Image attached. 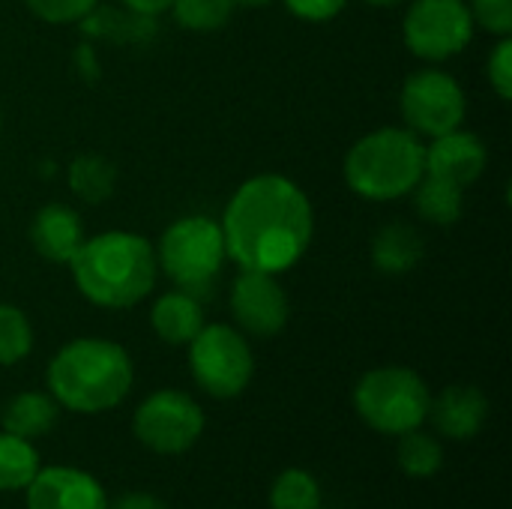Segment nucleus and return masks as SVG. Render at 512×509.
I'll return each instance as SVG.
<instances>
[{
  "label": "nucleus",
  "mask_w": 512,
  "mask_h": 509,
  "mask_svg": "<svg viewBox=\"0 0 512 509\" xmlns=\"http://www.w3.org/2000/svg\"><path fill=\"white\" fill-rule=\"evenodd\" d=\"M30 351H33V327L27 315L12 303H0V366H15Z\"/></svg>",
  "instance_id": "obj_25"
},
{
  "label": "nucleus",
  "mask_w": 512,
  "mask_h": 509,
  "mask_svg": "<svg viewBox=\"0 0 512 509\" xmlns=\"http://www.w3.org/2000/svg\"><path fill=\"white\" fill-rule=\"evenodd\" d=\"M66 267L81 297L99 309H129L141 303L159 276L150 240L132 231H105L90 240L84 237Z\"/></svg>",
  "instance_id": "obj_2"
},
{
  "label": "nucleus",
  "mask_w": 512,
  "mask_h": 509,
  "mask_svg": "<svg viewBox=\"0 0 512 509\" xmlns=\"http://www.w3.org/2000/svg\"><path fill=\"white\" fill-rule=\"evenodd\" d=\"M399 468L411 477V480H429L441 471L444 465V447L438 444V438L414 429V432H405L399 435Z\"/></svg>",
  "instance_id": "obj_22"
},
{
  "label": "nucleus",
  "mask_w": 512,
  "mask_h": 509,
  "mask_svg": "<svg viewBox=\"0 0 512 509\" xmlns=\"http://www.w3.org/2000/svg\"><path fill=\"white\" fill-rule=\"evenodd\" d=\"M432 393L408 366H381L366 372L354 387L357 417L381 435H405L426 423Z\"/></svg>",
  "instance_id": "obj_5"
},
{
  "label": "nucleus",
  "mask_w": 512,
  "mask_h": 509,
  "mask_svg": "<svg viewBox=\"0 0 512 509\" xmlns=\"http://www.w3.org/2000/svg\"><path fill=\"white\" fill-rule=\"evenodd\" d=\"M474 24L492 36H512V0H471L468 3Z\"/></svg>",
  "instance_id": "obj_27"
},
{
  "label": "nucleus",
  "mask_w": 512,
  "mask_h": 509,
  "mask_svg": "<svg viewBox=\"0 0 512 509\" xmlns=\"http://www.w3.org/2000/svg\"><path fill=\"white\" fill-rule=\"evenodd\" d=\"M24 3L36 18L48 24H75L99 6V0H24Z\"/></svg>",
  "instance_id": "obj_26"
},
{
  "label": "nucleus",
  "mask_w": 512,
  "mask_h": 509,
  "mask_svg": "<svg viewBox=\"0 0 512 509\" xmlns=\"http://www.w3.org/2000/svg\"><path fill=\"white\" fill-rule=\"evenodd\" d=\"M426 174V144L411 129L384 126L360 141L345 156V183L366 201H396L414 192Z\"/></svg>",
  "instance_id": "obj_4"
},
{
  "label": "nucleus",
  "mask_w": 512,
  "mask_h": 509,
  "mask_svg": "<svg viewBox=\"0 0 512 509\" xmlns=\"http://www.w3.org/2000/svg\"><path fill=\"white\" fill-rule=\"evenodd\" d=\"M366 3H372V6H399V3H408V0H366Z\"/></svg>",
  "instance_id": "obj_33"
},
{
  "label": "nucleus",
  "mask_w": 512,
  "mask_h": 509,
  "mask_svg": "<svg viewBox=\"0 0 512 509\" xmlns=\"http://www.w3.org/2000/svg\"><path fill=\"white\" fill-rule=\"evenodd\" d=\"M474 27L465 0H414L402 21V39L414 57L441 63L465 51Z\"/></svg>",
  "instance_id": "obj_9"
},
{
  "label": "nucleus",
  "mask_w": 512,
  "mask_h": 509,
  "mask_svg": "<svg viewBox=\"0 0 512 509\" xmlns=\"http://www.w3.org/2000/svg\"><path fill=\"white\" fill-rule=\"evenodd\" d=\"M411 195H414V207H417L420 219L429 225H441V228L456 225L462 216V207H465L462 186L453 180L435 177V174H423Z\"/></svg>",
  "instance_id": "obj_19"
},
{
  "label": "nucleus",
  "mask_w": 512,
  "mask_h": 509,
  "mask_svg": "<svg viewBox=\"0 0 512 509\" xmlns=\"http://www.w3.org/2000/svg\"><path fill=\"white\" fill-rule=\"evenodd\" d=\"M39 468V453L30 441L0 432V492H24Z\"/></svg>",
  "instance_id": "obj_21"
},
{
  "label": "nucleus",
  "mask_w": 512,
  "mask_h": 509,
  "mask_svg": "<svg viewBox=\"0 0 512 509\" xmlns=\"http://www.w3.org/2000/svg\"><path fill=\"white\" fill-rule=\"evenodd\" d=\"M489 417V399L480 387L471 384H453L441 396L429 402V417L432 426L453 441H468L474 438Z\"/></svg>",
  "instance_id": "obj_14"
},
{
  "label": "nucleus",
  "mask_w": 512,
  "mask_h": 509,
  "mask_svg": "<svg viewBox=\"0 0 512 509\" xmlns=\"http://www.w3.org/2000/svg\"><path fill=\"white\" fill-rule=\"evenodd\" d=\"M108 509H168V504L150 492H126L114 504H108Z\"/></svg>",
  "instance_id": "obj_30"
},
{
  "label": "nucleus",
  "mask_w": 512,
  "mask_h": 509,
  "mask_svg": "<svg viewBox=\"0 0 512 509\" xmlns=\"http://www.w3.org/2000/svg\"><path fill=\"white\" fill-rule=\"evenodd\" d=\"M423 255H426V240L408 222H390L372 240V264L384 276L411 273L423 261Z\"/></svg>",
  "instance_id": "obj_17"
},
{
  "label": "nucleus",
  "mask_w": 512,
  "mask_h": 509,
  "mask_svg": "<svg viewBox=\"0 0 512 509\" xmlns=\"http://www.w3.org/2000/svg\"><path fill=\"white\" fill-rule=\"evenodd\" d=\"M177 24L192 33H216L234 15L231 0H174L171 9Z\"/></svg>",
  "instance_id": "obj_24"
},
{
  "label": "nucleus",
  "mask_w": 512,
  "mask_h": 509,
  "mask_svg": "<svg viewBox=\"0 0 512 509\" xmlns=\"http://www.w3.org/2000/svg\"><path fill=\"white\" fill-rule=\"evenodd\" d=\"M150 327L165 345H189L204 327V306L189 291H168L153 303Z\"/></svg>",
  "instance_id": "obj_16"
},
{
  "label": "nucleus",
  "mask_w": 512,
  "mask_h": 509,
  "mask_svg": "<svg viewBox=\"0 0 512 509\" xmlns=\"http://www.w3.org/2000/svg\"><path fill=\"white\" fill-rule=\"evenodd\" d=\"M189 372L213 399H237L255 375V357L246 336L225 324H204L189 342Z\"/></svg>",
  "instance_id": "obj_7"
},
{
  "label": "nucleus",
  "mask_w": 512,
  "mask_h": 509,
  "mask_svg": "<svg viewBox=\"0 0 512 509\" xmlns=\"http://www.w3.org/2000/svg\"><path fill=\"white\" fill-rule=\"evenodd\" d=\"M282 3L291 15L303 21H330L348 6V0H282Z\"/></svg>",
  "instance_id": "obj_29"
},
{
  "label": "nucleus",
  "mask_w": 512,
  "mask_h": 509,
  "mask_svg": "<svg viewBox=\"0 0 512 509\" xmlns=\"http://www.w3.org/2000/svg\"><path fill=\"white\" fill-rule=\"evenodd\" d=\"M486 75H489L492 90H495L504 102L512 99V36H501V42H498L495 51L489 54Z\"/></svg>",
  "instance_id": "obj_28"
},
{
  "label": "nucleus",
  "mask_w": 512,
  "mask_h": 509,
  "mask_svg": "<svg viewBox=\"0 0 512 509\" xmlns=\"http://www.w3.org/2000/svg\"><path fill=\"white\" fill-rule=\"evenodd\" d=\"M231 315L243 336L273 339L285 330L291 306L276 273L240 270L231 285Z\"/></svg>",
  "instance_id": "obj_11"
},
{
  "label": "nucleus",
  "mask_w": 512,
  "mask_h": 509,
  "mask_svg": "<svg viewBox=\"0 0 512 509\" xmlns=\"http://www.w3.org/2000/svg\"><path fill=\"white\" fill-rule=\"evenodd\" d=\"M135 381L132 357L111 339H72L48 363L45 384L51 399L75 414H105L117 408Z\"/></svg>",
  "instance_id": "obj_3"
},
{
  "label": "nucleus",
  "mask_w": 512,
  "mask_h": 509,
  "mask_svg": "<svg viewBox=\"0 0 512 509\" xmlns=\"http://www.w3.org/2000/svg\"><path fill=\"white\" fill-rule=\"evenodd\" d=\"M222 225L210 216H183L165 228L156 246L159 270L180 288L201 300L225 264Z\"/></svg>",
  "instance_id": "obj_6"
},
{
  "label": "nucleus",
  "mask_w": 512,
  "mask_h": 509,
  "mask_svg": "<svg viewBox=\"0 0 512 509\" xmlns=\"http://www.w3.org/2000/svg\"><path fill=\"white\" fill-rule=\"evenodd\" d=\"M231 3H234V9H261L270 0H231Z\"/></svg>",
  "instance_id": "obj_32"
},
{
  "label": "nucleus",
  "mask_w": 512,
  "mask_h": 509,
  "mask_svg": "<svg viewBox=\"0 0 512 509\" xmlns=\"http://www.w3.org/2000/svg\"><path fill=\"white\" fill-rule=\"evenodd\" d=\"M204 411L183 390L150 393L132 417V432L156 456H183L204 435Z\"/></svg>",
  "instance_id": "obj_8"
},
{
  "label": "nucleus",
  "mask_w": 512,
  "mask_h": 509,
  "mask_svg": "<svg viewBox=\"0 0 512 509\" xmlns=\"http://www.w3.org/2000/svg\"><path fill=\"white\" fill-rule=\"evenodd\" d=\"M33 249L51 264H69L84 243L81 219L66 204H45L30 225Z\"/></svg>",
  "instance_id": "obj_15"
},
{
  "label": "nucleus",
  "mask_w": 512,
  "mask_h": 509,
  "mask_svg": "<svg viewBox=\"0 0 512 509\" xmlns=\"http://www.w3.org/2000/svg\"><path fill=\"white\" fill-rule=\"evenodd\" d=\"M399 108L414 135L438 138L465 123L468 96L453 75L441 69H420L402 84Z\"/></svg>",
  "instance_id": "obj_10"
},
{
  "label": "nucleus",
  "mask_w": 512,
  "mask_h": 509,
  "mask_svg": "<svg viewBox=\"0 0 512 509\" xmlns=\"http://www.w3.org/2000/svg\"><path fill=\"white\" fill-rule=\"evenodd\" d=\"M225 255L240 270L285 273L315 234V213L306 192L282 174H255L237 186L222 216Z\"/></svg>",
  "instance_id": "obj_1"
},
{
  "label": "nucleus",
  "mask_w": 512,
  "mask_h": 509,
  "mask_svg": "<svg viewBox=\"0 0 512 509\" xmlns=\"http://www.w3.org/2000/svg\"><path fill=\"white\" fill-rule=\"evenodd\" d=\"M270 509H321V486L303 468L282 471L270 486Z\"/></svg>",
  "instance_id": "obj_23"
},
{
  "label": "nucleus",
  "mask_w": 512,
  "mask_h": 509,
  "mask_svg": "<svg viewBox=\"0 0 512 509\" xmlns=\"http://www.w3.org/2000/svg\"><path fill=\"white\" fill-rule=\"evenodd\" d=\"M486 162H489L486 144L480 141V135L465 132L462 126L432 138V144L426 147V174L453 180L462 189L480 180Z\"/></svg>",
  "instance_id": "obj_13"
},
{
  "label": "nucleus",
  "mask_w": 512,
  "mask_h": 509,
  "mask_svg": "<svg viewBox=\"0 0 512 509\" xmlns=\"http://www.w3.org/2000/svg\"><path fill=\"white\" fill-rule=\"evenodd\" d=\"M57 411H60V405L51 399V393L24 390V393L9 399V405L0 414V423H3V432L18 435L24 441H33V438H42L54 429Z\"/></svg>",
  "instance_id": "obj_18"
},
{
  "label": "nucleus",
  "mask_w": 512,
  "mask_h": 509,
  "mask_svg": "<svg viewBox=\"0 0 512 509\" xmlns=\"http://www.w3.org/2000/svg\"><path fill=\"white\" fill-rule=\"evenodd\" d=\"M120 3H123L129 12H135V15H147V18H153V15L168 12L174 0H120Z\"/></svg>",
  "instance_id": "obj_31"
},
{
  "label": "nucleus",
  "mask_w": 512,
  "mask_h": 509,
  "mask_svg": "<svg viewBox=\"0 0 512 509\" xmlns=\"http://www.w3.org/2000/svg\"><path fill=\"white\" fill-rule=\"evenodd\" d=\"M27 509H108L102 483L72 465L39 468L24 489Z\"/></svg>",
  "instance_id": "obj_12"
},
{
  "label": "nucleus",
  "mask_w": 512,
  "mask_h": 509,
  "mask_svg": "<svg viewBox=\"0 0 512 509\" xmlns=\"http://www.w3.org/2000/svg\"><path fill=\"white\" fill-rule=\"evenodd\" d=\"M117 186V168L111 159L96 156V153H84L75 156L69 165V189L87 201V204H102L114 195Z\"/></svg>",
  "instance_id": "obj_20"
}]
</instances>
